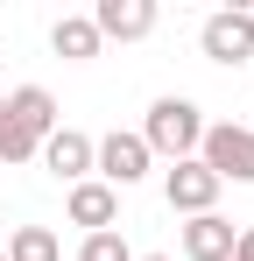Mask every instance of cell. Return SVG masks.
<instances>
[{
  "instance_id": "obj_1",
  "label": "cell",
  "mask_w": 254,
  "mask_h": 261,
  "mask_svg": "<svg viewBox=\"0 0 254 261\" xmlns=\"http://www.w3.org/2000/svg\"><path fill=\"white\" fill-rule=\"evenodd\" d=\"M141 141H148V155H169V163H184V155H198V141H205V120H198V106L191 99H156L148 106V127H141Z\"/></svg>"
},
{
  "instance_id": "obj_2",
  "label": "cell",
  "mask_w": 254,
  "mask_h": 261,
  "mask_svg": "<svg viewBox=\"0 0 254 261\" xmlns=\"http://www.w3.org/2000/svg\"><path fill=\"white\" fill-rule=\"evenodd\" d=\"M198 163H205L219 184H254V127H240V120H219V127H205V141H198Z\"/></svg>"
},
{
  "instance_id": "obj_3",
  "label": "cell",
  "mask_w": 254,
  "mask_h": 261,
  "mask_svg": "<svg viewBox=\"0 0 254 261\" xmlns=\"http://www.w3.org/2000/svg\"><path fill=\"white\" fill-rule=\"evenodd\" d=\"M198 49H205L212 64L240 71V64L254 57V14H247V7H219V14H205V29H198Z\"/></svg>"
},
{
  "instance_id": "obj_4",
  "label": "cell",
  "mask_w": 254,
  "mask_h": 261,
  "mask_svg": "<svg viewBox=\"0 0 254 261\" xmlns=\"http://www.w3.org/2000/svg\"><path fill=\"white\" fill-rule=\"evenodd\" d=\"M148 141L141 134H106V141H92V170H99V184L106 191H127V184H141L148 176Z\"/></svg>"
},
{
  "instance_id": "obj_5",
  "label": "cell",
  "mask_w": 254,
  "mask_h": 261,
  "mask_svg": "<svg viewBox=\"0 0 254 261\" xmlns=\"http://www.w3.org/2000/svg\"><path fill=\"white\" fill-rule=\"evenodd\" d=\"M163 198H169V212H212L219 205V176L198 163V155H184V163H169V176H163Z\"/></svg>"
},
{
  "instance_id": "obj_6",
  "label": "cell",
  "mask_w": 254,
  "mask_h": 261,
  "mask_svg": "<svg viewBox=\"0 0 254 261\" xmlns=\"http://www.w3.org/2000/svg\"><path fill=\"white\" fill-rule=\"evenodd\" d=\"M64 212H71V226H85V233H113V219H120V191H106L99 176H85V184H71Z\"/></svg>"
},
{
  "instance_id": "obj_7",
  "label": "cell",
  "mask_w": 254,
  "mask_h": 261,
  "mask_svg": "<svg viewBox=\"0 0 254 261\" xmlns=\"http://www.w3.org/2000/svg\"><path fill=\"white\" fill-rule=\"evenodd\" d=\"M92 29H99V43H106V36L141 43V36L156 29V0H99V7H92Z\"/></svg>"
},
{
  "instance_id": "obj_8",
  "label": "cell",
  "mask_w": 254,
  "mask_h": 261,
  "mask_svg": "<svg viewBox=\"0 0 254 261\" xmlns=\"http://www.w3.org/2000/svg\"><path fill=\"white\" fill-rule=\"evenodd\" d=\"M42 163L64 176V184H85V176H92V134H78V127H57L49 141H42Z\"/></svg>"
},
{
  "instance_id": "obj_9",
  "label": "cell",
  "mask_w": 254,
  "mask_h": 261,
  "mask_svg": "<svg viewBox=\"0 0 254 261\" xmlns=\"http://www.w3.org/2000/svg\"><path fill=\"white\" fill-rule=\"evenodd\" d=\"M233 219H219V212H198L191 226H184V254L191 261H233Z\"/></svg>"
},
{
  "instance_id": "obj_10",
  "label": "cell",
  "mask_w": 254,
  "mask_h": 261,
  "mask_svg": "<svg viewBox=\"0 0 254 261\" xmlns=\"http://www.w3.org/2000/svg\"><path fill=\"white\" fill-rule=\"evenodd\" d=\"M7 113H14V120H21L29 134H36V141H49V134H57V99H49L42 85H21V92H7Z\"/></svg>"
},
{
  "instance_id": "obj_11",
  "label": "cell",
  "mask_w": 254,
  "mask_h": 261,
  "mask_svg": "<svg viewBox=\"0 0 254 261\" xmlns=\"http://www.w3.org/2000/svg\"><path fill=\"white\" fill-rule=\"evenodd\" d=\"M49 49H57V57H71V64L99 57V29H92V14H64V21L49 29Z\"/></svg>"
},
{
  "instance_id": "obj_12",
  "label": "cell",
  "mask_w": 254,
  "mask_h": 261,
  "mask_svg": "<svg viewBox=\"0 0 254 261\" xmlns=\"http://www.w3.org/2000/svg\"><path fill=\"white\" fill-rule=\"evenodd\" d=\"M0 254H7V261H64V240H57L49 226H14Z\"/></svg>"
},
{
  "instance_id": "obj_13",
  "label": "cell",
  "mask_w": 254,
  "mask_h": 261,
  "mask_svg": "<svg viewBox=\"0 0 254 261\" xmlns=\"http://www.w3.org/2000/svg\"><path fill=\"white\" fill-rule=\"evenodd\" d=\"M36 148H42V141H36L29 127H21V120L7 113V99H0V163H29Z\"/></svg>"
},
{
  "instance_id": "obj_14",
  "label": "cell",
  "mask_w": 254,
  "mask_h": 261,
  "mask_svg": "<svg viewBox=\"0 0 254 261\" xmlns=\"http://www.w3.org/2000/svg\"><path fill=\"white\" fill-rule=\"evenodd\" d=\"M78 261H134V247H127L120 233H85V247H78Z\"/></svg>"
},
{
  "instance_id": "obj_15",
  "label": "cell",
  "mask_w": 254,
  "mask_h": 261,
  "mask_svg": "<svg viewBox=\"0 0 254 261\" xmlns=\"http://www.w3.org/2000/svg\"><path fill=\"white\" fill-rule=\"evenodd\" d=\"M233 261H254V226H240V233H233Z\"/></svg>"
},
{
  "instance_id": "obj_16",
  "label": "cell",
  "mask_w": 254,
  "mask_h": 261,
  "mask_svg": "<svg viewBox=\"0 0 254 261\" xmlns=\"http://www.w3.org/2000/svg\"><path fill=\"white\" fill-rule=\"evenodd\" d=\"M134 261H169V254H134Z\"/></svg>"
},
{
  "instance_id": "obj_17",
  "label": "cell",
  "mask_w": 254,
  "mask_h": 261,
  "mask_svg": "<svg viewBox=\"0 0 254 261\" xmlns=\"http://www.w3.org/2000/svg\"><path fill=\"white\" fill-rule=\"evenodd\" d=\"M0 261H7V254H0Z\"/></svg>"
}]
</instances>
